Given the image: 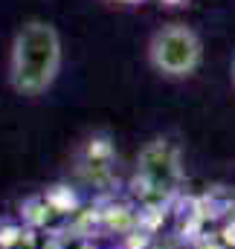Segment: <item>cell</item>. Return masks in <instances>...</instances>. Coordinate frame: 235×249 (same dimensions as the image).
<instances>
[{"label": "cell", "mask_w": 235, "mask_h": 249, "mask_svg": "<svg viewBox=\"0 0 235 249\" xmlns=\"http://www.w3.org/2000/svg\"><path fill=\"white\" fill-rule=\"evenodd\" d=\"M145 55L157 75L169 81H186L203 64V41L189 23L172 20L151 32Z\"/></svg>", "instance_id": "obj_2"}, {"label": "cell", "mask_w": 235, "mask_h": 249, "mask_svg": "<svg viewBox=\"0 0 235 249\" xmlns=\"http://www.w3.org/2000/svg\"><path fill=\"white\" fill-rule=\"evenodd\" d=\"M108 3H122V6H137V3H145V0H108Z\"/></svg>", "instance_id": "obj_3"}, {"label": "cell", "mask_w": 235, "mask_h": 249, "mask_svg": "<svg viewBox=\"0 0 235 249\" xmlns=\"http://www.w3.org/2000/svg\"><path fill=\"white\" fill-rule=\"evenodd\" d=\"M64 44L59 29L44 18H29L18 26L9 50V87L23 99L44 96L61 72Z\"/></svg>", "instance_id": "obj_1"}, {"label": "cell", "mask_w": 235, "mask_h": 249, "mask_svg": "<svg viewBox=\"0 0 235 249\" xmlns=\"http://www.w3.org/2000/svg\"><path fill=\"white\" fill-rule=\"evenodd\" d=\"M230 81H233V90H235V53H233V61H230Z\"/></svg>", "instance_id": "obj_4"}]
</instances>
